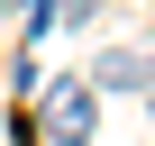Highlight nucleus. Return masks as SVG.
<instances>
[{"mask_svg": "<svg viewBox=\"0 0 155 146\" xmlns=\"http://www.w3.org/2000/svg\"><path fill=\"white\" fill-rule=\"evenodd\" d=\"M46 128H55L64 146H82V137H91V82H55V91H46Z\"/></svg>", "mask_w": 155, "mask_h": 146, "instance_id": "f257e3e1", "label": "nucleus"}, {"mask_svg": "<svg viewBox=\"0 0 155 146\" xmlns=\"http://www.w3.org/2000/svg\"><path fill=\"white\" fill-rule=\"evenodd\" d=\"M101 82H110V91H146L155 73H146V55H137V46H110V55H101Z\"/></svg>", "mask_w": 155, "mask_h": 146, "instance_id": "f03ea898", "label": "nucleus"}, {"mask_svg": "<svg viewBox=\"0 0 155 146\" xmlns=\"http://www.w3.org/2000/svg\"><path fill=\"white\" fill-rule=\"evenodd\" d=\"M91 9H101V0H64V18H91Z\"/></svg>", "mask_w": 155, "mask_h": 146, "instance_id": "7ed1b4c3", "label": "nucleus"}, {"mask_svg": "<svg viewBox=\"0 0 155 146\" xmlns=\"http://www.w3.org/2000/svg\"><path fill=\"white\" fill-rule=\"evenodd\" d=\"M146 110H155V82H146Z\"/></svg>", "mask_w": 155, "mask_h": 146, "instance_id": "20e7f679", "label": "nucleus"}]
</instances>
